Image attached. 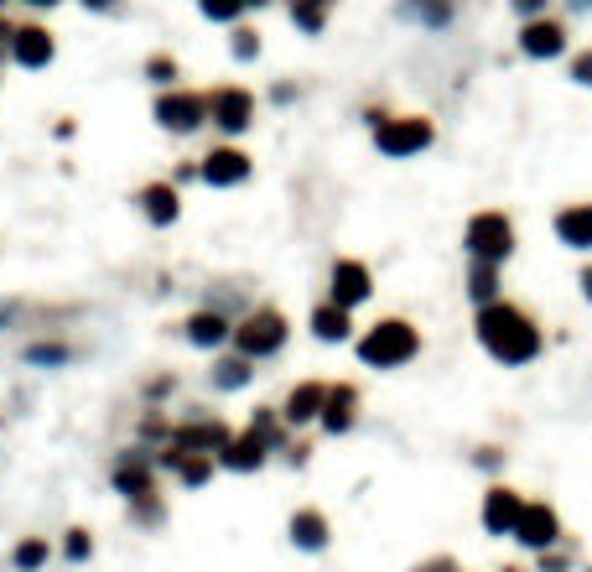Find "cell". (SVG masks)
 Masks as SVG:
<instances>
[{
	"label": "cell",
	"instance_id": "cell-1",
	"mask_svg": "<svg viewBox=\"0 0 592 572\" xmlns=\"http://www.w3.org/2000/svg\"><path fill=\"white\" fill-rule=\"evenodd\" d=\"M474 334L483 344V355L493 364H504V370H520V364H535V359L546 355V334H540V323H535L520 302L510 296H499V302H483L474 313Z\"/></svg>",
	"mask_w": 592,
	"mask_h": 572
},
{
	"label": "cell",
	"instance_id": "cell-2",
	"mask_svg": "<svg viewBox=\"0 0 592 572\" xmlns=\"http://www.w3.org/2000/svg\"><path fill=\"white\" fill-rule=\"evenodd\" d=\"M354 355H358V364H369V370H406V364L421 355V328L406 323V317H379V323H369V328L354 338Z\"/></svg>",
	"mask_w": 592,
	"mask_h": 572
},
{
	"label": "cell",
	"instance_id": "cell-3",
	"mask_svg": "<svg viewBox=\"0 0 592 572\" xmlns=\"http://www.w3.org/2000/svg\"><path fill=\"white\" fill-rule=\"evenodd\" d=\"M286 338H292V317L281 313V307H250V313L235 323V355H244L250 364L260 359H276L286 349Z\"/></svg>",
	"mask_w": 592,
	"mask_h": 572
},
{
	"label": "cell",
	"instance_id": "cell-4",
	"mask_svg": "<svg viewBox=\"0 0 592 572\" xmlns=\"http://www.w3.org/2000/svg\"><path fill=\"white\" fill-rule=\"evenodd\" d=\"M369 131H375L379 157L406 161V157H421V152L436 141V120L432 115H379Z\"/></svg>",
	"mask_w": 592,
	"mask_h": 572
},
{
	"label": "cell",
	"instance_id": "cell-5",
	"mask_svg": "<svg viewBox=\"0 0 592 572\" xmlns=\"http://www.w3.org/2000/svg\"><path fill=\"white\" fill-rule=\"evenodd\" d=\"M463 250L468 260H489V266H504L514 256V218L504 209H478L468 224H463Z\"/></svg>",
	"mask_w": 592,
	"mask_h": 572
},
{
	"label": "cell",
	"instance_id": "cell-6",
	"mask_svg": "<svg viewBox=\"0 0 592 572\" xmlns=\"http://www.w3.org/2000/svg\"><path fill=\"white\" fill-rule=\"evenodd\" d=\"M110 490L130 505V500H146V494H161V469L151 448L136 442V448H119L115 463H110Z\"/></svg>",
	"mask_w": 592,
	"mask_h": 572
},
{
	"label": "cell",
	"instance_id": "cell-7",
	"mask_svg": "<svg viewBox=\"0 0 592 572\" xmlns=\"http://www.w3.org/2000/svg\"><path fill=\"white\" fill-rule=\"evenodd\" d=\"M151 120H157L167 136H193L208 125V94H197V89H161L157 104H151Z\"/></svg>",
	"mask_w": 592,
	"mask_h": 572
},
{
	"label": "cell",
	"instance_id": "cell-8",
	"mask_svg": "<svg viewBox=\"0 0 592 572\" xmlns=\"http://www.w3.org/2000/svg\"><path fill=\"white\" fill-rule=\"evenodd\" d=\"M208 125L229 141L255 131V94L244 83H218V89H208Z\"/></svg>",
	"mask_w": 592,
	"mask_h": 572
},
{
	"label": "cell",
	"instance_id": "cell-9",
	"mask_svg": "<svg viewBox=\"0 0 592 572\" xmlns=\"http://www.w3.org/2000/svg\"><path fill=\"white\" fill-rule=\"evenodd\" d=\"M197 178L208 182V188H244V182L255 178V157L244 146H235V141H224L208 157H197Z\"/></svg>",
	"mask_w": 592,
	"mask_h": 572
},
{
	"label": "cell",
	"instance_id": "cell-10",
	"mask_svg": "<svg viewBox=\"0 0 592 572\" xmlns=\"http://www.w3.org/2000/svg\"><path fill=\"white\" fill-rule=\"evenodd\" d=\"M520 515H525V494L514 490V484H504V479H493L489 490H483V505H478V526H483V536H514V526H520Z\"/></svg>",
	"mask_w": 592,
	"mask_h": 572
},
{
	"label": "cell",
	"instance_id": "cell-11",
	"mask_svg": "<svg viewBox=\"0 0 592 572\" xmlns=\"http://www.w3.org/2000/svg\"><path fill=\"white\" fill-rule=\"evenodd\" d=\"M561 515H556L551 500H525V515H520V526H514L510 541H520L525 552H551L561 547Z\"/></svg>",
	"mask_w": 592,
	"mask_h": 572
},
{
	"label": "cell",
	"instance_id": "cell-12",
	"mask_svg": "<svg viewBox=\"0 0 592 572\" xmlns=\"http://www.w3.org/2000/svg\"><path fill=\"white\" fill-rule=\"evenodd\" d=\"M369 296H375V271L354 256H338L333 271H328V302H338V307L354 313V307H364Z\"/></svg>",
	"mask_w": 592,
	"mask_h": 572
},
{
	"label": "cell",
	"instance_id": "cell-13",
	"mask_svg": "<svg viewBox=\"0 0 592 572\" xmlns=\"http://www.w3.org/2000/svg\"><path fill=\"white\" fill-rule=\"evenodd\" d=\"M567 37H572V32H567L561 16H535V21H520V37L514 42H520V53L531 63H551L567 53Z\"/></svg>",
	"mask_w": 592,
	"mask_h": 572
},
{
	"label": "cell",
	"instance_id": "cell-14",
	"mask_svg": "<svg viewBox=\"0 0 592 572\" xmlns=\"http://www.w3.org/2000/svg\"><path fill=\"white\" fill-rule=\"evenodd\" d=\"M235 437V427L224 422V416L214 412H203V416H182L178 427H172V442L178 448H187V453H224V442Z\"/></svg>",
	"mask_w": 592,
	"mask_h": 572
},
{
	"label": "cell",
	"instance_id": "cell-15",
	"mask_svg": "<svg viewBox=\"0 0 592 572\" xmlns=\"http://www.w3.org/2000/svg\"><path fill=\"white\" fill-rule=\"evenodd\" d=\"M136 209H140V218H146L151 229H172V224L182 218V193H178V182H172V178L140 182V188H136Z\"/></svg>",
	"mask_w": 592,
	"mask_h": 572
},
{
	"label": "cell",
	"instance_id": "cell-16",
	"mask_svg": "<svg viewBox=\"0 0 592 572\" xmlns=\"http://www.w3.org/2000/svg\"><path fill=\"white\" fill-rule=\"evenodd\" d=\"M358 406H364V395H358L354 380H333L328 385V401H322V416H317V427L328 437H349L358 427Z\"/></svg>",
	"mask_w": 592,
	"mask_h": 572
},
{
	"label": "cell",
	"instance_id": "cell-17",
	"mask_svg": "<svg viewBox=\"0 0 592 572\" xmlns=\"http://www.w3.org/2000/svg\"><path fill=\"white\" fill-rule=\"evenodd\" d=\"M286 536H292L296 552L317 557V552H328V547H333V520L317 511V505H296L292 520H286Z\"/></svg>",
	"mask_w": 592,
	"mask_h": 572
},
{
	"label": "cell",
	"instance_id": "cell-18",
	"mask_svg": "<svg viewBox=\"0 0 592 572\" xmlns=\"http://www.w3.org/2000/svg\"><path fill=\"white\" fill-rule=\"evenodd\" d=\"M322 401H328V380H296L286 401H281V422L301 433V427H317V416H322Z\"/></svg>",
	"mask_w": 592,
	"mask_h": 572
},
{
	"label": "cell",
	"instance_id": "cell-19",
	"mask_svg": "<svg viewBox=\"0 0 592 572\" xmlns=\"http://www.w3.org/2000/svg\"><path fill=\"white\" fill-rule=\"evenodd\" d=\"M182 338H187L193 349H203V355H218V349L235 338V317L218 313V307H197V313L182 323Z\"/></svg>",
	"mask_w": 592,
	"mask_h": 572
},
{
	"label": "cell",
	"instance_id": "cell-20",
	"mask_svg": "<svg viewBox=\"0 0 592 572\" xmlns=\"http://www.w3.org/2000/svg\"><path fill=\"white\" fill-rule=\"evenodd\" d=\"M53 58H58V42H53V32H47L42 21H21L16 42H11V63H16V68H47Z\"/></svg>",
	"mask_w": 592,
	"mask_h": 572
},
{
	"label": "cell",
	"instance_id": "cell-21",
	"mask_svg": "<svg viewBox=\"0 0 592 572\" xmlns=\"http://www.w3.org/2000/svg\"><path fill=\"white\" fill-rule=\"evenodd\" d=\"M265 463H271V448L255 433H235L224 442V453H218V469L224 474H260Z\"/></svg>",
	"mask_w": 592,
	"mask_h": 572
},
{
	"label": "cell",
	"instance_id": "cell-22",
	"mask_svg": "<svg viewBox=\"0 0 592 572\" xmlns=\"http://www.w3.org/2000/svg\"><path fill=\"white\" fill-rule=\"evenodd\" d=\"M307 328H312L317 344H349L354 338V313L338 307V302H317L312 313H307Z\"/></svg>",
	"mask_w": 592,
	"mask_h": 572
},
{
	"label": "cell",
	"instance_id": "cell-23",
	"mask_svg": "<svg viewBox=\"0 0 592 572\" xmlns=\"http://www.w3.org/2000/svg\"><path fill=\"white\" fill-rule=\"evenodd\" d=\"M551 229L567 250H582V256H588L592 250V203H567V209L551 218Z\"/></svg>",
	"mask_w": 592,
	"mask_h": 572
},
{
	"label": "cell",
	"instance_id": "cell-24",
	"mask_svg": "<svg viewBox=\"0 0 592 572\" xmlns=\"http://www.w3.org/2000/svg\"><path fill=\"white\" fill-rule=\"evenodd\" d=\"M79 355H83V349H79V344H68V338H37V344H26V349H21V359H26V364H37V370H68Z\"/></svg>",
	"mask_w": 592,
	"mask_h": 572
},
{
	"label": "cell",
	"instance_id": "cell-25",
	"mask_svg": "<svg viewBox=\"0 0 592 572\" xmlns=\"http://www.w3.org/2000/svg\"><path fill=\"white\" fill-rule=\"evenodd\" d=\"M468 296H474V307L483 302H499L504 296V266H489V260H468Z\"/></svg>",
	"mask_w": 592,
	"mask_h": 572
},
{
	"label": "cell",
	"instance_id": "cell-26",
	"mask_svg": "<svg viewBox=\"0 0 592 572\" xmlns=\"http://www.w3.org/2000/svg\"><path fill=\"white\" fill-rule=\"evenodd\" d=\"M244 433H255L260 442L271 448V453H281V448L292 442V427L281 422V406H255V412H250V422H244Z\"/></svg>",
	"mask_w": 592,
	"mask_h": 572
},
{
	"label": "cell",
	"instance_id": "cell-27",
	"mask_svg": "<svg viewBox=\"0 0 592 572\" xmlns=\"http://www.w3.org/2000/svg\"><path fill=\"white\" fill-rule=\"evenodd\" d=\"M214 474H218L214 453H187V448H182L178 463H172V479H178L182 490H203V484H214Z\"/></svg>",
	"mask_w": 592,
	"mask_h": 572
},
{
	"label": "cell",
	"instance_id": "cell-28",
	"mask_svg": "<svg viewBox=\"0 0 592 572\" xmlns=\"http://www.w3.org/2000/svg\"><path fill=\"white\" fill-rule=\"evenodd\" d=\"M453 5L457 0H400V16L415 21V26H426V32H442V26L453 21Z\"/></svg>",
	"mask_w": 592,
	"mask_h": 572
},
{
	"label": "cell",
	"instance_id": "cell-29",
	"mask_svg": "<svg viewBox=\"0 0 592 572\" xmlns=\"http://www.w3.org/2000/svg\"><path fill=\"white\" fill-rule=\"evenodd\" d=\"M286 5H292V26H296V32H307V37H322L338 0H286Z\"/></svg>",
	"mask_w": 592,
	"mask_h": 572
},
{
	"label": "cell",
	"instance_id": "cell-30",
	"mask_svg": "<svg viewBox=\"0 0 592 572\" xmlns=\"http://www.w3.org/2000/svg\"><path fill=\"white\" fill-rule=\"evenodd\" d=\"M208 380H214V391H244V385L255 380V364L244 355H224V359H214Z\"/></svg>",
	"mask_w": 592,
	"mask_h": 572
},
{
	"label": "cell",
	"instance_id": "cell-31",
	"mask_svg": "<svg viewBox=\"0 0 592 572\" xmlns=\"http://www.w3.org/2000/svg\"><path fill=\"white\" fill-rule=\"evenodd\" d=\"M5 562H11V572H42L53 562V541H47V536H21Z\"/></svg>",
	"mask_w": 592,
	"mask_h": 572
},
{
	"label": "cell",
	"instance_id": "cell-32",
	"mask_svg": "<svg viewBox=\"0 0 592 572\" xmlns=\"http://www.w3.org/2000/svg\"><path fill=\"white\" fill-rule=\"evenodd\" d=\"M58 557L68 562V568H83V562L94 557V531H89V526H68V531H62Z\"/></svg>",
	"mask_w": 592,
	"mask_h": 572
},
{
	"label": "cell",
	"instance_id": "cell-33",
	"mask_svg": "<svg viewBox=\"0 0 592 572\" xmlns=\"http://www.w3.org/2000/svg\"><path fill=\"white\" fill-rule=\"evenodd\" d=\"M140 74L157 83V89H178V79H182V63L172 58V53H151V58L140 63Z\"/></svg>",
	"mask_w": 592,
	"mask_h": 572
},
{
	"label": "cell",
	"instance_id": "cell-34",
	"mask_svg": "<svg viewBox=\"0 0 592 572\" xmlns=\"http://www.w3.org/2000/svg\"><path fill=\"white\" fill-rule=\"evenodd\" d=\"M229 53H235L239 63H255L260 58V32H255V26L235 21V26H229Z\"/></svg>",
	"mask_w": 592,
	"mask_h": 572
},
{
	"label": "cell",
	"instance_id": "cell-35",
	"mask_svg": "<svg viewBox=\"0 0 592 572\" xmlns=\"http://www.w3.org/2000/svg\"><path fill=\"white\" fill-rule=\"evenodd\" d=\"M130 520H136V526H146V531H157L161 520H167V500H161V494L130 500Z\"/></svg>",
	"mask_w": 592,
	"mask_h": 572
},
{
	"label": "cell",
	"instance_id": "cell-36",
	"mask_svg": "<svg viewBox=\"0 0 592 572\" xmlns=\"http://www.w3.org/2000/svg\"><path fill=\"white\" fill-rule=\"evenodd\" d=\"M197 11L208 21H218V26H235L244 16V0H197Z\"/></svg>",
	"mask_w": 592,
	"mask_h": 572
},
{
	"label": "cell",
	"instance_id": "cell-37",
	"mask_svg": "<svg viewBox=\"0 0 592 572\" xmlns=\"http://www.w3.org/2000/svg\"><path fill=\"white\" fill-rule=\"evenodd\" d=\"M172 427H178V422H172V416H161L157 406L140 416V437H146V442H172Z\"/></svg>",
	"mask_w": 592,
	"mask_h": 572
},
{
	"label": "cell",
	"instance_id": "cell-38",
	"mask_svg": "<svg viewBox=\"0 0 592 572\" xmlns=\"http://www.w3.org/2000/svg\"><path fill=\"white\" fill-rule=\"evenodd\" d=\"M535 572H572V552H567V547L535 552Z\"/></svg>",
	"mask_w": 592,
	"mask_h": 572
},
{
	"label": "cell",
	"instance_id": "cell-39",
	"mask_svg": "<svg viewBox=\"0 0 592 572\" xmlns=\"http://www.w3.org/2000/svg\"><path fill=\"white\" fill-rule=\"evenodd\" d=\"M504 463H510V453H504V448H493V442L474 453V469H483V474H499Z\"/></svg>",
	"mask_w": 592,
	"mask_h": 572
},
{
	"label": "cell",
	"instance_id": "cell-40",
	"mask_svg": "<svg viewBox=\"0 0 592 572\" xmlns=\"http://www.w3.org/2000/svg\"><path fill=\"white\" fill-rule=\"evenodd\" d=\"M172 391H178V375L167 370V375H151V380H146V391H140V395H146V401H167Z\"/></svg>",
	"mask_w": 592,
	"mask_h": 572
},
{
	"label": "cell",
	"instance_id": "cell-41",
	"mask_svg": "<svg viewBox=\"0 0 592 572\" xmlns=\"http://www.w3.org/2000/svg\"><path fill=\"white\" fill-rule=\"evenodd\" d=\"M510 11L520 21H535V16H551V0H510Z\"/></svg>",
	"mask_w": 592,
	"mask_h": 572
},
{
	"label": "cell",
	"instance_id": "cell-42",
	"mask_svg": "<svg viewBox=\"0 0 592 572\" xmlns=\"http://www.w3.org/2000/svg\"><path fill=\"white\" fill-rule=\"evenodd\" d=\"M567 79H572V83H582V89H592V47H588V53H577V58H572V68H567Z\"/></svg>",
	"mask_w": 592,
	"mask_h": 572
},
{
	"label": "cell",
	"instance_id": "cell-43",
	"mask_svg": "<svg viewBox=\"0 0 592 572\" xmlns=\"http://www.w3.org/2000/svg\"><path fill=\"white\" fill-rule=\"evenodd\" d=\"M411 572H463L457 568V557H447V552H436V557H426V562H415Z\"/></svg>",
	"mask_w": 592,
	"mask_h": 572
},
{
	"label": "cell",
	"instance_id": "cell-44",
	"mask_svg": "<svg viewBox=\"0 0 592 572\" xmlns=\"http://www.w3.org/2000/svg\"><path fill=\"white\" fill-rule=\"evenodd\" d=\"M16 26H21V21H11L5 11H0V63L11 58V42H16Z\"/></svg>",
	"mask_w": 592,
	"mask_h": 572
},
{
	"label": "cell",
	"instance_id": "cell-45",
	"mask_svg": "<svg viewBox=\"0 0 592 572\" xmlns=\"http://www.w3.org/2000/svg\"><path fill=\"white\" fill-rule=\"evenodd\" d=\"M83 11H99V16H104V11H119V0H79Z\"/></svg>",
	"mask_w": 592,
	"mask_h": 572
},
{
	"label": "cell",
	"instance_id": "cell-46",
	"mask_svg": "<svg viewBox=\"0 0 592 572\" xmlns=\"http://www.w3.org/2000/svg\"><path fill=\"white\" fill-rule=\"evenodd\" d=\"M271 99H276V104H292L296 89H292V83H276V89H271Z\"/></svg>",
	"mask_w": 592,
	"mask_h": 572
},
{
	"label": "cell",
	"instance_id": "cell-47",
	"mask_svg": "<svg viewBox=\"0 0 592 572\" xmlns=\"http://www.w3.org/2000/svg\"><path fill=\"white\" fill-rule=\"evenodd\" d=\"M577 287H582V296L592 302V266H582V277H577Z\"/></svg>",
	"mask_w": 592,
	"mask_h": 572
},
{
	"label": "cell",
	"instance_id": "cell-48",
	"mask_svg": "<svg viewBox=\"0 0 592 572\" xmlns=\"http://www.w3.org/2000/svg\"><path fill=\"white\" fill-rule=\"evenodd\" d=\"M567 11H572V16H582V11H592V0H567Z\"/></svg>",
	"mask_w": 592,
	"mask_h": 572
},
{
	"label": "cell",
	"instance_id": "cell-49",
	"mask_svg": "<svg viewBox=\"0 0 592 572\" xmlns=\"http://www.w3.org/2000/svg\"><path fill=\"white\" fill-rule=\"evenodd\" d=\"M21 5H32V11H53L58 0H21Z\"/></svg>",
	"mask_w": 592,
	"mask_h": 572
},
{
	"label": "cell",
	"instance_id": "cell-50",
	"mask_svg": "<svg viewBox=\"0 0 592 572\" xmlns=\"http://www.w3.org/2000/svg\"><path fill=\"white\" fill-rule=\"evenodd\" d=\"M265 5H271V0H244V11H265Z\"/></svg>",
	"mask_w": 592,
	"mask_h": 572
},
{
	"label": "cell",
	"instance_id": "cell-51",
	"mask_svg": "<svg viewBox=\"0 0 592 572\" xmlns=\"http://www.w3.org/2000/svg\"><path fill=\"white\" fill-rule=\"evenodd\" d=\"M504 572H525V568H504Z\"/></svg>",
	"mask_w": 592,
	"mask_h": 572
},
{
	"label": "cell",
	"instance_id": "cell-52",
	"mask_svg": "<svg viewBox=\"0 0 592 572\" xmlns=\"http://www.w3.org/2000/svg\"><path fill=\"white\" fill-rule=\"evenodd\" d=\"M5 5H11V0H0V11H5Z\"/></svg>",
	"mask_w": 592,
	"mask_h": 572
},
{
	"label": "cell",
	"instance_id": "cell-53",
	"mask_svg": "<svg viewBox=\"0 0 592 572\" xmlns=\"http://www.w3.org/2000/svg\"><path fill=\"white\" fill-rule=\"evenodd\" d=\"M582 572H592V562H588V568H582Z\"/></svg>",
	"mask_w": 592,
	"mask_h": 572
}]
</instances>
